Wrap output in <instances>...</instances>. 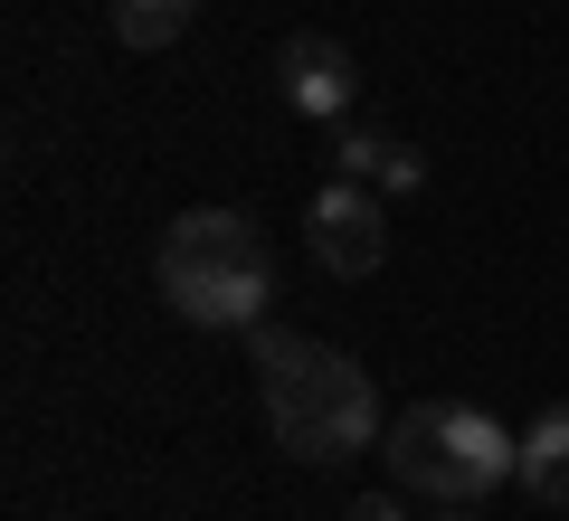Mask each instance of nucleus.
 <instances>
[{
    "instance_id": "nucleus-2",
    "label": "nucleus",
    "mask_w": 569,
    "mask_h": 521,
    "mask_svg": "<svg viewBox=\"0 0 569 521\" xmlns=\"http://www.w3.org/2000/svg\"><path fill=\"white\" fill-rule=\"evenodd\" d=\"M162 303L190 332H257L276 322V257H266V228L247 209H181L162 228Z\"/></svg>"
},
{
    "instance_id": "nucleus-7",
    "label": "nucleus",
    "mask_w": 569,
    "mask_h": 521,
    "mask_svg": "<svg viewBox=\"0 0 569 521\" xmlns=\"http://www.w3.org/2000/svg\"><path fill=\"white\" fill-rule=\"evenodd\" d=\"M447 455H456V474H466L475 502H485L493 483H512V437H503V418H485V408H447Z\"/></svg>"
},
{
    "instance_id": "nucleus-11",
    "label": "nucleus",
    "mask_w": 569,
    "mask_h": 521,
    "mask_svg": "<svg viewBox=\"0 0 569 521\" xmlns=\"http://www.w3.org/2000/svg\"><path fill=\"white\" fill-rule=\"evenodd\" d=\"M427 521H475V502H437V512H427Z\"/></svg>"
},
{
    "instance_id": "nucleus-4",
    "label": "nucleus",
    "mask_w": 569,
    "mask_h": 521,
    "mask_svg": "<svg viewBox=\"0 0 569 521\" xmlns=\"http://www.w3.org/2000/svg\"><path fill=\"white\" fill-rule=\"evenodd\" d=\"M276 86H284V114L342 123L351 104H361V58H351L342 39H323V29H305V39H284V58H276Z\"/></svg>"
},
{
    "instance_id": "nucleus-9",
    "label": "nucleus",
    "mask_w": 569,
    "mask_h": 521,
    "mask_svg": "<svg viewBox=\"0 0 569 521\" xmlns=\"http://www.w3.org/2000/svg\"><path fill=\"white\" fill-rule=\"evenodd\" d=\"M190 20H200V0H114L123 48H171V39H190Z\"/></svg>"
},
{
    "instance_id": "nucleus-5",
    "label": "nucleus",
    "mask_w": 569,
    "mask_h": 521,
    "mask_svg": "<svg viewBox=\"0 0 569 521\" xmlns=\"http://www.w3.org/2000/svg\"><path fill=\"white\" fill-rule=\"evenodd\" d=\"M380 455H389V483H399V493H418V502H475L466 474H456V455H447V408H437V399L399 408L389 437H380Z\"/></svg>"
},
{
    "instance_id": "nucleus-8",
    "label": "nucleus",
    "mask_w": 569,
    "mask_h": 521,
    "mask_svg": "<svg viewBox=\"0 0 569 521\" xmlns=\"http://www.w3.org/2000/svg\"><path fill=\"white\" fill-rule=\"evenodd\" d=\"M512 483H522L531 502H560V512H569V408H541V418L522 427V445H512Z\"/></svg>"
},
{
    "instance_id": "nucleus-3",
    "label": "nucleus",
    "mask_w": 569,
    "mask_h": 521,
    "mask_svg": "<svg viewBox=\"0 0 569 521\" xmlns=\"http://www.w3.org/2000/svg\"><path fill=\"white\" fill-rule=\"evenodd\" d=\"M305 247H313L323 275H351V284H361L370 265L389 257V209H380V190H370V181H323V190H313V209H305Z\"/></svg>"
},
{
    "instance_id": "nucleus-6",
    "label": "nucleus",
    "mask_w": 569,
    "mask_h": 521,
    "mask_svg": "<svg viewBox=\"0 0 569 521\" xmlns=\"http://www.w3.org/2000/svg\"><path fill=\"white\" fill-rule=\"evenodd\" d=\"M332 181H370L380 200H408V190L427 181V161L408 152L399 133H370V123H342V133H332Z\"/></svg>"
},
{
    "instance_id": "nucleus-10",
    "label": "nucleus",
    "mask_w": 569,
    "mask_h": 521,
    "mask_svg": "<svg viewBox=\"0 0 569 521\" xmlns=\"http://www.w3.org/2000/svg\"><path fill=\"white\" fill-rule=\"evenodd\" d=\"M342 521H408V512H399V493H361Z\"/></svg>"
},
{
    "instance_id": "nucleus-1",
    "label": "nucleus",
    "mask_w": 569,
    "mask_h": 521,
    "mask_svg": "<svg viewBox=\"0 0 569 521\" xmlns=\"http://www.w3.org/2000/svg\"><path fill=\"white\" fill-rule=\"evenodd\" d=\"M247 351H257L266 427H276L284 455H305V464H342V455H370V445L389 437L380 389H370V370L351 361V351H323V341L284 332V322H257V332H247Z\"/></svg>"
}]
</instances>
